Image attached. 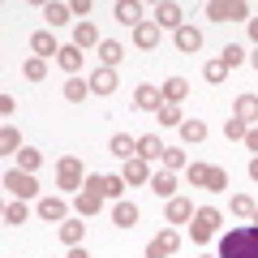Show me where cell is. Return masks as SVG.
<instances>
[{"mask_svg":"<svg viewBox=\"0 0 258 258\" xmlns=\"http://www.w3.org/2000/svg\"><path fill=\"white\" fill-rule=\"evenodd\" d=\"M215 258H258V224H237L220 237V254Z\"/></svg>","mask_w":258,"mask_h":258,"instance_id":"1","label":"cell"},{"mask_svg":"<svg viewBox=\"0 0 258 258\" xmlns=\"http://www.w3.org/2000/svg\"><path fill=\"white\" fill-rule=\"evenodd\" d=\"M82 155H60L56 159V189L64 194H82Z\"/></svg>","mask_w":258,"mask_h":258,"instance_id":"2","label":"cell"},{"mask_svg":"<svg viewBox=\"0 0 258 258\" xmlns=\"http://www.w3.org/2000/svg\"><path fill=\"white\" fill-rule=\"evenodd\" d=\"M215 232H220V211H215V207H198L194 220H189V241L194 245H207Z\"/></svg>","mask_w":258,"mask_h":258,"instance_id":"3","label":"cell"},{"mask_svg":"<svg viewBox=\"0 0 258 258\" xmlns=\"http://www.w3.org/2000/svg\"><path fill=\"white\" fill-rule=\"evenodd\" d=\"M5 189H9L13 198H22V203H26V198H35V194H39V181H35V172L9 168V172H5Z\"/></svg>","mask_w":258,"mask_h":258,"instance_id":"4","label":"cell"},{"mask_svg":"<svg viewBox=\"0 0 258 258\" xmlns=\"http://www.w3.org/2000/svg\"><path fill=\"white\" fill-rule=\"evenodd\" d=\"M155 26H159V30H181V26H185V13H181V5H172V0L155 5Z\"/></svg>","mask_w":258,"mask_h":258,"instance_id":"5","label":"cell"},{"mask_svg":"<svg viewBox=\"0 0 258 258\" xmlns=\"http://www.w3.org/2000/svg\"><path fill=\"white\" fill-rule=\"evenodd\" d=\"M30 52H35L39 60H56V56H60V47H56L52 30H35V35H30Z\"/></svg>","mask_w":258,"mask_h":258,"instance_id":"6","label":"cell"},{"mask_svg":"<svg viewBox=\"0 0 258 258\" xmlns=\"http://www.w3.org/2000/svg\"><path fill=\"white\" fill-rule=\"evenodd\" d=\"M39 215H43L47 224H64V220H69V207H64V198L47 194V198H39Z\"/></svg>","mask_w":258,"mask_h":258,"instance_id":"7","label":"cell"},{"mask_svg":"<svg viewBox=\"0 0 258 258\" xmlns=\"http://www.w3.org/2000/svg\"><path fill=\"white\" fill-rule=\"evenodd\" d=\"M134 108L159 112V108H164V91H159V86H138V91H134Z\"/></svg>","mask_w":258,"mask_h":258,"instance_id":"8","label":"cell"},{"mask_svg":"<svg viewBox=\"0 0 258 258\" xmlns=\"http://www.w3.org/2000/svg\"><path fill=\"white\" fill-rule=\"evenodd\" d=\"M120 176H125V185H151V164L134 155V159H125V172Z\"/></svg>","mask_w":258,"mask_h":258,"instance_id":"9","label":"cell"},{"mask_svg":"<svg viewBox=\"0 0 258 258\" xmlns=\"http://www.w3.org/2000/svg\"><path fill=\"white\" fill-rule=\"evenodd\" d=\"M116 22L138 30L142 22H147V18H142V5H138V0H116Z\"/></svg>","mask_w":258,"mask_h":258,"instance_id":"10","label":"cell"},{"mask_svg":"<svg viewBox=\"0 0 258 258\" xmlns=\"http://www.w3.org/2000/svg\"><path fill=\"white\" fill-rule=\"evenodd\" d=\"M82 60H86V52L78 43H69V47H60V56H56V64H60L69 78H78V69H82Z\"/></svg>","mask_w":258,"mask_h":258,"instance_id":"11","label":"cell"},{"mask_svg":"<svg viewBox=\"0 0 258 258\" xmlns=\"http://www.w3.org/2000/svg\"><path fill=\"white\" fill-rule=\"evenodd\" d=\"M74 207H78V215H82V220H91V215H99V211H103V194L82 189V194H74Z\"/></svg>","mask_w":258,"mask_h":258,"instance_id":"12","label":"cell"},{"mask_svg":"<svg viewBox=\"0 0 258 258\" xmlns=\"http://www.w3.org/2000/svg\"><path fill=\"white\" fill-rule=\"evenodd\" d=\"M86 82H91V95H112V91H116V69H103V64H99Z\"/></svg>","mask_w":258,"mask_h":258,"instance_id":"13","label":"cell"},{"mask_svg":"<svg viewBox=\"0 0 258 258\" xmlns=\"http://www.w3.org/2000/svg\"><path fill=\"white\" fill-rule=\"evenodd\" d=\"M164 142H159L155 138V134H142V138H138V159H147V164H155V159H164Z\"/></svg>","mask_w":258,"mask_h":258,"instance_id":"14","label":"cell"},{"mask_svg":"<svg viewBox=\"0 0 258 258\" xmlns=\"http://www.w3.org/2000/svg\"><path fill=\"white\" fill-rule=\"evenodd\" d=\"M134 43H138L142 52H155V47H159V26H155V22H142V26L134 30Z\"/></svg>","mask_w":258,"mask_h":258,"instance_id":"15","label":"cell"},{"mask_svg":"<svg viewBox=\"0 0 258 258\" xmlns=\"http://www.w3.org/2000/svg\"><path fill=\"white\" fill-rule=\"evenodd\" d=\"M74 43L82 47V52H91V47H99L103 39H99V30H95L91 22H78V26H74Z\"/></svg>","mask_w":258,"mask_h":258,"instance_id":"16","label":"cell"},{"mask_svg":"<svg viewBox=\"0 0 258 258\" xmlns=\"http://www.w3.org/2000/svg\"><path fill=\"white\" fill-rule=\"evenodd\" d=\"M198 47H203V30H194V26H181L176 30V52H198Z\"/></svg>","mask_w":258,"mask_h":258,"instance_id":"17","label":"cell"},{"mask_svg":"<svg viewBox=\"0 0 258 258\" xmlns=\"http://www.w3.org/2000/svg\"><path fill=\"white\" fill-rule=\"evenodd\" d=\"M112 224H116V228H134V224H138V207L120 198V203L112 207Z\"/></svg>","mask_w":258,"mask_h":258,"instance_id":"18","label":"cell"},{"mask_svg":"<svg viewBox=\"0 0 258 258\" xmlns=\"http://www.w3.org/2000/svg\"><path fill=\"white\" fill-rule=\"evenodd\" d=\"M99 60H103V69H116V64L125 60V47H120L116 39H103L99 43Z\"/></svg>","mask_w":258,"mask_h":258,"instance_id":"19","label":"cell"},{"mask_svg":"<svg viewBox=\"0 0 258 258\" xmlns=\"http://www.w3.org/2000/svg\"><path fill=\"white\" fill-rule=\"evenodd\" d=\"M108 151H112L116 159H134V155H138V138H129V134H116V138L108 142Z\"/></svg>","mask_w":258,"mask_h":258,"instance_id":"20","label":"cell"},{"mask_svg":"<svg viewBox=\"0 0 258 258\" xmlns=\"http://www.w3.org/2000/svg\"><path fill=\"white\" fill-rule=\"evenodd\" d=\"M151 189H155L159 198H176V172H168V168L155 172V176H151Z\"/></svg>","mask_w":258,"mask_h":258,"instance_id":"21","label":"cell"},{"mask_svg":"<svg viewBox=\"0 0 258 258\" xmlns=\"http://www.w3.org/2000/svg\"><path fill=\"white\" fill-rule=\"evenodd\" d=\"M232 112H237V120H258V95H237V103H232Z\"/></svg>","mask_w":258,"mask_h":258,"instance_id":"22","label":"cell"},{"mask_svg":"<svg viewBox=\"0 0 258 258\" xmlns=\"http://www.w3.org/2000/svg\"><path fill=\"white\" fill-rule=\"evenodd\" d=\"M82 237H86V224H82V220H64V224H60V241H64L69 249L82 245Z\"/></svg>","mask_w":258,"mask_h":258,"instance_id":"23","label":"cell"},{"mask_svg":"<svg viewBox=\"0 0 258 258\" xmlns=\"http://www.w3.org/2000/svg\"><path fill=\"white\" fill-rule=\"evenodd\" d=\"M185 220H194L189 198H168V224H185Z\"/></svg>","mask_w":258,"mask_h":258,"instance_id":"24","label":"cell"},{"mask_svg":"<svg viewBox=\"0 0 258 258\" xmlns=\"http://www.w3.org/2000/svg\"><path fill=\"white\" fill-rule=\"evenodd\" d=\"M159 91H164V103H181L185 95H189V82H185V78H168Z\"/></svg>","mask_w":258,"mask_h":258,"instance_id":"25","label":"cell"},{"mask_svg":"<svg viewBox=\"0 0 258 258\" xmlns=\"http://www.w3.org/2000/svg\"><path fill=\"white\" fill-rule=\"evenodd\" d=\"M151 241H155V245H159V254H176V249H181V232H176V228H164V232H155V237H151Z\"/></svg>","mask_w":258,"mask_h":258,"instance_id":"26","label":"cell"},{"mask_svg":"<svg viewBox=\"0 0 258 258\" xmlns=\"http://www.w3.org/2000/svg\"><path fill=\"white\" fill-rule=\"evenodd\" d=\"M232 215H241V220H254V211H258V203L249 198V194H232Z\"/></svg>","mask_w":258,"mask_h":258,"instance_id":"27","label":"cell"},{"mask_svg":"<svg viewBox=\"0 0 258 258\" xmlns=\"http://www.w3.org/2000/svg\"><path fill=\"white\" fill-rule=\"evenodd\" d=\"M181 142H185V147H189V142H207V125L189 116V120L181 125Z\"/></svg>","mask_w":258,"mask_h":258,"instance_id":"28","label":"cell"},{"mask_svg":"<svg viewBox=\"0 0 258 258\" xmlns=\"http://www.w3.org/2000/svg\"><path fill=\"white\" fill-rule=\"evenodd\" d=\"M203 78H207L211 86H224V78H228V64L215 56V60H207V64H203Z\"/></svg>","mask_w":258,"mask_h":258,"instance_id":"29","label":"cell"},{"mask_svg":"<svg viewBox=\"0 0 258 258\" xmlns=\"http://www.w3.org/2000/svg\"><path fill=\"white\" fill-rule=\"evenodd\" d=\"M0 151H5V155H18V151H22L18 125H5V129H0Z\"/></svg>","mask_w":258,"mask_h":258,"instance_id":"30","label":"cell"},{"mask_svg":"<svg viewBox=\"0 0 258 258\" xmlns=\"http://www.w3.org/2000/svg\"><path fill=\"white\" fill-rule=\"evenodd\" d=\"M39 164H43V151H35V147H22L18 151V168H22V172H35Z\"/></svg>","mask_w":258,"mask_h":258,"instance_id":"31","label":"cell"},{"mask_svg":"<svg viewBox=\"0 0 258 258\" xmlns=\"http://www.w3.org/2000/svg\"><path fill=\"white\" fill-rule=\"evenodd\" d=\"M164 168H168V172H181V168H189L185 147H168V151H164Z\"/></svg>","mask_w":258,"mask_h":258,"instance_id":"32","label":"cell"},{"mask_svg":"<svg viewBox=\"0 0 258 258\" xmlns=\"http://www.w3.org/2000/svg\"><path fill=\"white\" fill-rule=\"evenodd\" d=\"M86 91H91V82H82V78H69V82H64V99L69 103H82Z\"/></svg>","mask_w":258,"mask_h":258,"instance_id":"33","label":"cell"},{"mask_svg":"<svg viewBox=\"0 0 258 258\" xmlns=\"http://www.w3.org/2000/svg\"><path fill=\"white\" fill-rule=\"evenodd\" d=\"M155 116H159V125H176V129L185 125V116H181V103H164V108H159Z\"/></svg>","mask_w":258,"mask_h":258,"instance_id":"34","label":"cell"},{"mask_svg":"<svg viewBox=\"0 0 258 258\" xmlns=\"http://www.w3.org/2000/svg\"><path fill=\"white\" fill-rule=\"evenodd\" d=\"M26 203H22V198H13L9 207H5V224H13V228H18V224H26Z\"/></svg>","mask_w":258,"mask_h":258,"instance_id":"35","label":"cell"},{"mask_svg":"<svg viewBox=\"0 0 258 258\" xmlns=\"http://www.w3.org/2000/svg\"><path fill=\"white\" fill-rule=\"evenodd\" d=\"M22 74H26L30 82H43V78H47V60H39V56H30V60L22 64Z\"/></svg>","mask_w":258,"mask_h":258,"instance_id":"36","label":"cell"},{"mask_svg":"<svg viewBox=\"0 0 258 258\" xmlns=\"http://www.w3.org/2000/svg\"><path fill=\"white\" fill-rule=\"evenodd\" d=\"M43 18H47V26H64L69 22V5H43Z\"/></svg>","mask_w":258,"mask_h":258,"instance_id":"37","label":"cell"},{"mask_svg":"<svg viewBox=\"0 0 258 258\" xmlns=\"http://www.w3.org/2000/svg\"><path fill=\"white\" fill-rule=\"evenodd\" d=\"M245 120H237V116H232V120H224V138H228V142H245Z\"/></svg>","mask_w":258,"mask_h":258,"instance_id":"38","label":"cell"},{"mask_svg":"<svg viewBox=\"0 0 258 258\" xmlns=\"http://www.w3.org/2000/svg\"><path fill=\"white\" fill-rule=\"evenodd\" d=\"M120 194H125V176H103V198H116L120 203Z\"/></svg>","mask_w":258,"mask_h":258,"instance_id":"39","label":"cell"},{"mask_svg":"<svg viewBox=\"0 0 258 258\" xmlns=\"http://www.w3.org/2000/svg\"><path fill=\"white\" fill-rule=\"evenodd\" d=\"M220 60H224V64H228V69H232V64L249 60V56H245V47H241V43H228V47H224V56H220Z\"/></svg>","mask_w":258,"mask_h":258,"instance_id":"40","label":"cell"},{"mask_svg":"<svg viewBox=\"0 0 258 258\" xmlns=\"http://www.w3.org/2000/svg\"><path fill=\"white\" fill-rule=\"evenodd\" d=\"M207 181H211V164H189V185H203L207 189Z\"/></svg>","mask_w":258,"mask_h":258,"instance_id":"41","label":"cell"},{"mask_svg":"<svg viewBox=\"0 0 258 258\" xmlns=\"http://www.w3.org/2000/svg\"><path fill=\"white\" fill-rule=\"evenodd\" d=\"M207 189H211V194H224V189H228V172H224V168H211V181H207Z\"/></svg>","mask_w":258,"mask_h":258,"instance_id":"42","label":"cell"},{"mask_svg":"<svg viewBox=\"0 0 258 258\" xmlns=\"http://www.w3.org/2000/svg\"><path fill=\"white\" fill-rule=\"evenodd\" d=\"M249 18V5L245 0H228V22H245Z\"/></svg>","mask_w":258,"mask_h":258,"instance_id":"43","label":"cell"},{"mask_svg":"<svg viewBox=\"0 0 258 258\" xmlns=\"http://www.w3.org/2000/svg\"><path fill=\"white\" fill-rule=\"evenodd\" d=\"M207 18L211 22H228V5H224V0H211V5H207Z\"/></svg>","mask_w":258,"mask_h":258,"instance_id":"44","label":"cell"},{"mask_svg":"<svg viewBox=\"0 0 258 258\" xmlns=\"http://www.w3.org/2000/svg\"><path fill=\"white\" fill-rule=\"evenodd\" d=\"M91 0H74V5H69V13H74V18H82V22H91Z\"/></svg>","mask_w":258,"mask_h":258,"instance_id":"45","label":"cell"},{"mask_svg":"<svg viewBox=\"0 0 258 258\" xmlns=\"http://www.w3.org/2000/svg\"><path fill=\"white\" fill-rule=\"evenodd\" d=\"M13 112H18V99L13 95H0V116H13Z\"/></svg>","mask_w":258,"mask_h":258,"instance_id":"46","label":"cell"},{"mask_svg":"<svg viewBox=\"0 0 258 258\" xmlns=\"http://www.w3.org/2000/svg\"><path fill=\"white\" fill-rule=\"evenodd\" d=\"M82 189H91V194H103V176H99V172H91V176H86V185H82Z\"/></svg>","mask_w":258,"mask_h":258,"instance_id":"47","label":"cell"},{"mask_svg":"<svg viewBox=\"0 0 258 258\" xmlns=\"http://www.w3.org/2000/svg\"><path fill=\"white\" fill-rule=\"evenodd\" d=\"M245 147H249V151L258 155V129H245Z\"/></svg>","mask_w":258,"mask_h":258,"instance_id":"48","label":"cell"},{"mask_svg":"<svg viewBox=\"0 0 258 258\" xmlns=\"http://www.w3.org/2000/svg\"><path fill=\"white\" fill-rule=\"evenodd\" d=\"M245 172H249V181H254V185H258V155H254V159H249V168H245Z\"/></svg>","mask_w":258,"mask_h":258,"instance_id":"49","label":"cell"},{"mask_svg":"<svg viewBox=\"0 0 258 258\" xmlns=\"http://www.w3.org/2000/svg\"><path fill=\"white\" fill-rule=\"evenodd\" d=\"M249 39H254V47H258V18H249Z\"/></svg>","mask_w":258,"mask_h":258,"instance_id":"50","label":"cell"},{"mask_svg":"<svg viewBox=\"0 0 258 258\" xmlns=\"http://www.w3.org/2000/svg\"><path fill=\"white\" fill-rule=\"evenodd\" d=\"M69 258H91V254H86L82 245H74V249H69Z\"/></svg>","mask_w":258,"mask_h":258,"instance_id":"51","label":"cell"},{"mask_svg":"<svg viewBox=\"0 0 258 258\" xmlns=\"http://www.w3.org/2000/svg\"><path fill=\"white\" fill-rule=\"evenodd\" d=\"M249 64H254V69H258V47H254V52H249Z\"/></svg>","mask_w":258,"mask_h":258,"instance_id":"52","label":"cell"},{"mask_svg":"<svg viewBox=\"0 0 258 258\" xmlns=\"http://www.w3.org/2000/svg\"><path fill=\"white\" fill-rule=\"evenodd\" d=\"M203 258H211V254H203Z\"/></svg>","mask_w":258,"mask_h":258,"instance_id":"53","label":"cell"}]
</instances>
